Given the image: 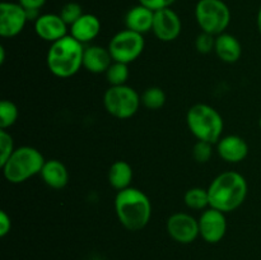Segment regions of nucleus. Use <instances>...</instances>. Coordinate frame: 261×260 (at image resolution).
I'll return each mask as SVG.
<instances>
[{"instance_id":"f3484780","label":"nucleus","mask_w":261,"mask_h":260,"mask_svg":"<svg viewBox=\"0 0 261 260\" xmlns=\"http://www.w3.org/2000/svg\"><path fill=\"white\" fill-rule=\"evenodd\" d=\"M153 19H154V10L138 4L127 10L124 19L125 28L140 35H145L152 31Z\"/></svg>"},{"instance_id":"423d86ee","label":"nucleus","mask_w":261,"mask_h":260,"mask_svg":"<svg viewBox=\"0 0 261 260\" xmlns=\"http://www.w3.org/2000/svg\"><path fill=\"white\" fill-rule=\"evenodd\" d=\"M195 18L201 32L218 36L226 32L231 23V10L223 0H199Z\"/></svg>"},{"instance_id":"7c9ffc66","label":"nucleus","mask_w":261,"mask_h":260,"mask_svg":"<svg viewBox=\"0 0 261 260\" xmlns=\"http://www.w3.org/2000/svg\"><path fill=\"white\" fill-rule=\"evenodd\" d=\"M25 10H40L46 4V0H18Z\"/></svg>"},{"instance_id":"a211bd4d","label":"nucleus","mask_w":261,"mask_h":260,"mask_svg":"<svg viewBox=\"0 0 261 260\" xmlns=\"http://www.w3.org/2000/svg\"><path fill=\"white\" fill-rule=\"evenodd\" d=\"M40 176L48 188L55 189V190L64 189L69 183L68 168L59 160L46 161Z\"/></svg>"},{"instance_id":"473e14b6","label":"nucleus","mask_w":261,"mask_h":260,"mask_svg":"<svg viewBox=\"0 0 261 260\" xmlns=\"http://www.w3.org/2000/svg\"><path fill=\"white\" fill-rule=\"evenodd\" d=\"M5 61V48L4 46H0V64H4Z\"/></svg>"},{"instance_id":"cd10ccee","label":"nucleus","mask_w":261,"mask_h":260,"mask_svg":"<svg viewBox=\"0 0 261 260\" xmlns=\"http://www.w3.org/2000/svg\"><path fill=\"white\" fill-rule=\"evenodd\" d=\"M216 37L217 36L211 35V33L201 32L195 40L196 51L204 54V55L213 53L214 47H216Z\"/></svg>"},{"instance_id":"4468645a","label":"nucleus","mask_w":261,"mask_h":260,"mask_svg":"<svg viewBox=\"0 0 261 260\" xmlns=\"http://www.w3.org/2000/svg\"><path fill=\"white\" fill-rule=\"evenodd\" d=\"M217 152L228 163H240L249 154V144L240 135H224L217 143Z\"/></svg>"},{"instance_id":"6e6552de","label":"nucleus","mask_w":261,"mask_h":260,"mask_svg":"<svg viewBox=\"0 0 261 260\" xmlns=\"http://www.w3.org/2000/svg\"><path fill=\"white\" fill-rule=\"evenodd\" d=\"M144 46L145 40L143 35L125 28L111 38L107 47L111 54L112 60L129 65L142 55Z\"/></svg>"},{"instance_id":"393cba45","label":"nucleus","mask_w":261,"mask_h":260,"mask_svg":"<svg viewBox=\"0 0 261 260\" xmlns=\"http://www.w3.org/2000/svg\"><path fill=\"white\" fill-rule=\"evenodd\" d=\"M59 14H60V17L63 18L64 22L70 27V25L73 24V23H75L76 20L84 14V13H83V8H82L81 4L70 2V3H66V4L61 8Z\"/></svg>"},{"instance_id":"c756f323","label":"nucleus","mask_w":261,"mask_h":260,"mask_svg":"<svg viewBox=\"0 0 261 260\" xmlns=\"http://www.w3.org/2000/svg\"><path fill=\"white\" fill-rule=\"evenodd\" d=\"M12 229V219L5 211H0V236L5 237Z\"/></svg>"},{"instance_id":"ddd939ff","label":"nucleus","mask_w":261,"mask_h":260,"mask_svg":"<svg viewBox=\"0 0 261 260\" xmlns=\"http://www.w3.org/2000/svg\"><path fill=\"white\" fill-rule=\"evenodd\" d=\"M68 27L60 14H41L35 20V32L41 40L46 42L54 43L56 41L61 40L63 37L68 36Z\"/></svg>"},{"instance_id":"1a4fd4ad","label":"nucleus","mask_w":261,"mask_h":260,"mask_svg":"<svg viewBox=\"0 0 261 260\" xmlns=\"http://www.w3.org/2000/svg\"><path fill=\"white\" fill-rule=\"evenodd\" d=\"M166 228L171 239L178 244H191L200 236L198 219L184 212L171 214L166 223Z\"/></svg>"},{"instance_id":"6ab92c4d","label":"nucleus","mask_w":261,"mask_h":260,"mask_svg":"<svg viewBox=\"0 0 261 260\" xmlns=\"http://www.w3.org/2000/svg\"><path fill=\"white\" fill-rule=\"evenodd\" d=\"M214 53L223 63L233 64L239 61L242 55L241 42L231 33H221L216 37Z\"/></svg>"},{"instance_id":"412c9836","label":"nucleus","mask_w":261,"mask_h":260,"mask_svg":"<svg viewBox=\"0 0 261 260\" xmlns=\"http://www.w3.org/2000/svg\"><path fill=\"white\" fill-rule=\"evenodd\" d=\"M184 203L189 209H193V211H205L211 206L208 189L199 188V186L189 189L184 195Z\"/></svg>"},{"instance_id":"5701e85b","label":"nucleus","mask_w":261,"mask_h":260,"mask_svg":"<svg viewBox=\"0 0 261 260\" xmlns=\"http://www.w3.org/2000/svg\"><path fill=\"white\" fill-rule=\"evenodd\" d=\"M105 74H106V79L111 87L125 86L130 75L129 65L119 63V61H114Z\"/></svg>"},{"instance_id":"a878e982","label":"nucleus","mask_w":261,"mask_h":260,"mask_svg":"<svg viewBox=\"0 0 261 260\" xmlns=\"http://www.w3.org/2000/svg\"><path fill=\"white\" fill-rule=\"evenodd\" d=\"M213 143L196 140L193 147V158L198 163H206L213 155Z\"/></svg>"},{"instance_id":"c85d7f7f","label":"nucleus","mask_w":261,"mask_h":260,"mask_svg":"<svg viewBox=\"0 0 261 260\" xmlns=\"http://www.w3.org/2000/svg\"><path fill=\"white\" fill-rule=\"evenodd\" d=\"M139 4L144 5V7L149 8L152 10H160L165 9V8H171V5L176 2V0H138Z\"/></svg>"},{"instance_id":"4be33fe9","label":"nucleus","mask_w":261,"mask_h":260,"mask_svg":"<svg viewBox=\"0 0 261 260\" xmlns=\"http://www.w3.org/2000/svg\"><path fill=\"white\" fill-rule=\"evenodd\" d=\"M142 105L148 110H160L166 103V93L161 87H148L140 96Z\"/></svg>"},{"instance_id":"9d476101","label":"nucleus","mask_w":261,"mask_h":260,"mask_svg":"<svg viewBox=\"0 0 261 260\" xmlns=\"http://www.w3.org/2000/svg\"><path fill=\"white\" fill-rule=\"evenodd\" d=\"M28 22L27 12L19 3L3 2L0 4V36L13 38L19 35Z\"/></svg>"},{"instance_id":"aec40b11","label":"nucleus","mask_w":261,"mask_h":260,"mask_svg":"<svg viewBox=\"0 0 261 260\" xmlns=\"http://www.w3.org/2000/svg\"><path fill=\"white\" fill-rule=\"evenodd\" d=\"M107 177H109L110 185L115 190L120 191L130 188L133 177H134V172H133V167L130 166L129 162L119 160L115 161L111 165Z\"/></svg>"},{"instance_id":"7ed1b4c3","label":"nucleus","mask_w":261,"mask_h":260,"mask_svg":"<svg viewBox=\"0 0 261 260\" xmlns=\"http://www.w3.org/2000/svg\"><path fill=\"white\" fill-rule=\"evenodd\" d=\"M83 43L68 35L51 43L46 55V64L53 75L66 79L75 75L83 68Z\"/></svg>"},{"instance_id":"0eeeda50","label":"nucleus","mask_w":261,"mask_h":260,"mask_svg":"<svg viewBox=\"0 0 261 260\" xmlns=\"http://www.w3.org/2000/svg\"><path fill=\"white\" fill-rule=\"evenodd\" d=\"M142 105L140 94L134 88L125 86L111 87L103 94V106L111 116L126 120L134 116Z\"/></svg>"},{"instance_id":"dca6fc26","label":"nucleus","mask_w":261,"mask_h":260,"mask_svg":"<svg viewBox=\"0 0 261 260\" xmlns=\"http://www.w3.org/2000/svg\"><path fill=\"white\" fill-rule=\"evenodd\" d=\"M101 32V20L91 13H84L75 23L69 27V35L81 43L92 42Z\"/></svg>"},{"instance_id":"9b49d317","label":"nucleus","mask_w":261,"mask_h":260,"mask_svg":"<svg viewBox=\"0 0 261 260\" xmlns=\"http://www.w3.org/2000/svg\"><path fill=\"white\" fill-rule=\"evenodd\" d=\"M198 221L200 237L208 244H217L226 236L227 218L223 212L209 206L203 211Z\"/></svg>"},{"instance_id":"72a5a7b5","label":"nucleus","mask_w":261,"mask_h":260,"mask_svg":"<svg viewBox=\"0 0 261 260\" xmlns=\"http://www.w3.org/2000/svg\"><path fill=\"white\" fill-rule=\"evenodd\" d=\"M259 126H260V129H261V117L259 119Z\"/></svg>"},{"instance_id":"bb28decb","label":"nucleus","mask_w":261,"mask_h":260,"mask_svg":"<svg viewBox=\"0 0 261 260\" xmlns=\"http://www.w3.org/2000/svg\"><path fill=\"white\" fill-rule=\"evenodd\" d=\"M14 149V140L12 135L7 130L0 129V166L7 162Z\"/></svg>"},{"instance_id":"2f4dec72","label":"nucleus","mask_w":261,"mask_h":260,"mask_svg":"<svg viewBox=\"0 0 261 260\" xmlns=\"http://www.w3.org/2000/svg\"><path fill=\"white\" fill-rule=\"evenodd\" d=\"M256 23H257V30H259V32H260V35H261V5H260V8H259V12H257Z\"/></svg>"},{"instance_id":"39448f33","label":"nucleus","mask_w":261,"mask_h":260,"mask_svg":"<svg viewBox=\"0 0 261 260\" xmlns=\"http://www.w3.org/2000/svg\"><path fill=\"white\" fill-rule=\"evenodd\" d=\"M46 160L35 147L23 145L15 148L7 162L2 166L3 175L10 184H22L36 175H40Z\"/></svg>"},{"instance_id":"f257e3e1","label":"nucleus","mask_w":261,"mask_h":260,"mask_svg":"<svg viewBox=\"0 0 261 260\" xmlns=\"http://www.w3.org/2000/svg\"><path fill=\"white\" fill-rule=\"evenodd\" d=\"M249 193L247 181L236 171H226L214 178L208 188L209 203L214 209L229 213L245 203Z\"/></svg>"},{"instance_id":"20e7f679","label":"nucleus","mask_w":261,"mask_h":260,"mask_svg":"<svg viewBox=\"0 0 261 260\" xmlns=\"http://www.w3.org/2000/svg\"><path fill=\"white\" fill-rule=\"evenodd\" d=\"M186 122L196 140L217 144L223 137V117L211 105L195 103L191 106L186 114Z\"/></svg>"},{"instance_id":"2eb2a0df","label":"nucleus","mask_w":261,"mask_h":260,"mask_svg":"<svg viewBox=\"0 0 261 260\" xmlns=\"http://www.w3.org/2000/svg\"><path fill=\"white\" fill-rule=\"evenodd\" d=\"M114 63L109 47L99 45H89L84 47L83 68L92 74L106 73L107 69Z\"/></svg>"},{"instance_id":"f03ea898","label":"nucleus","mask_w":261,"mask_h":260,"mask_svg":"<svg viewBox=\"0 0 261 260\" xmlns=\"http://www.w3.org/2000/svg\"><path fill=\"white\" fill-rule=\"evenodd\" d=\"M114 204L117 219L129 231H140L149 223L152 203L140 189L130 186L117 191Z\"/></svg>"},{"instance_id":"b1692460","label":"nucleus","mask_w":261,"mask_h":260,"mask_svg":"<svg viewBox=\"0 0 261 260\" xmlns=\"http://www.w3.org/2000/svg\"><path fill=\"white\" fill-rule=\"evenodd\" d=\"M19 116V110L17 105L10 99H3L0 102V129L7 130L17 122Z\"/></svg>"},{"instance_id":"f8f14e48","label":"nucleus","mask_w":261,"mask_h":260,"mask_svg":"<svg viewBox=\"0 0 261 260\" xmlns=\"http://www.w3.org/2000/svg\"><path fill=\"white\" fill-rule=\"evenodd\" d=\"M182 24L177 13L171 8L155 10L152 32L162 42H172L180 36Z\"/></svg>"}]
</instances>
